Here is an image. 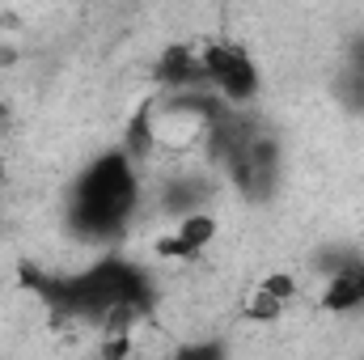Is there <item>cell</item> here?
Here are the masks:
<instances>
[{"label": "cell", "mask_w": 364, "mask_h": 360, "mask_svg": "<svg viewBox=\"0 0 364 360\" xmlns=\"http://www.w3.org/2000/svg\"><path fill=\"white\" fill-rule=\"evenodd\" d=\"M279 170H284V157H279L275 136H267V132H259L246 149H237V153L225 162V174L233 179V186H237L246 199H259V203L275 195Z\"/></svg>", "instance_id": "277c9868"}, {"label": "cell", "mask_w": 364, "mask_h": 360, "mask_svg": "<svg viewBox=\"0 0 364 360\" xmlns=\"http://www.w3.org/2000/svg\"><path fill=\"white\" fill-rule=\"evenodd\" d=\"M284 305H288V301H279L275 292H267V288L259 284V288L246 297V318H250V322H275V318H284Z\"/></svg>", "instance_id": "9c48e42d"}, {"label": "cell", "mask_w": 364, "mask_h": 360, "mask_svg": "<svg viewBox=\"0 0 364 360\" xmlns=\"http://www.w3.org/2000/svg\"><path fill=\"white\" fill-rule=\"evenodd\" d=\"M263 288H267V292H275L279 301H292V297H296V280H292L288 271H275V275H267V280H263Z\"/></svg>", "instance_id": "30bf717a"}, {"label": "cell", "mask_w": 364, "mask_h": 360, "mask_svg": "<svg viewBox=\"0 0 364 360\" xmlns=\"http://www.w3.org/2000/svg\"><path fill=\"white\" fill-rule=\"evenodd\" d=\"M322 309L326 314H352V309H364V259L356 255L352 263L331 271L326 288H322Z\"/></svg>", "instance_id": "52a82bcc"}, {"label": "cell", "mask_w": 364, "mask_h": 360, "mask_svg": "<svg viewBox=\"0 0 364 360\" xmlns=\"http://www.w3.org/2000/svg\"><path fill=\"white\" fill-rule=\"evenodd\" d=\"M9 119H13V110H9V102H4V97H0V132H4V127H9Z\"/></svg>", "instance_id": "7c38bea8"}, {"label": "cell", "mask_w": 364, "mask_h": 360, "mask_svg": "<svg viewBox=\"0 0 364 360\" xmlns=\"http://www.w3.org/2000/svg\"><path fill=\"white\" fill-rule=\"evenodd\" d=\"M43 292L60 309L106 322L110 331H127L123 322H132L136 314H144L153 305V280L144 275V268H136L127 259H97L68 280H47Z\"/></svg>", "instance_id": "6da1fadb"}, {"label": "cell", "mask_w": 364, "mask_h": 360, "mask_svg": "<svg viewBox=\"0 0 364 360\" xmlns=\"http://www.w3.org/2000/svg\"><path fill=\"white\" fill-rule=\"evenodd\" d=\"M136 208H140L136 157L127 149H110V153H97L90 166L81 170V179L73 182L68 225L81 238H90V242H106V238L127 229Z\"/></svg>", "instance_id": "7a4b0ae2"}, {"label": "cell", "mask_w": 364, "mask_h": 360, "mask_svg": "<svg viewBox=\"0 0 364 360\" xmlns=\"http://www.w3.org/2000/svg\"><path fill=\"white\" fill-rule=\"evenodd\" d=\"M203 55V73H208V90H216L229 106H250L263 90V73L250 55L246 43L237 38H212L199 47Z\"/></svg>", "instance_id": "3957f363"}, {"label": "cell", "mask_w": 364, "mask_h": 360, "mask_svg": "<svg viewBox=\"0 0 364 360\" xmlns=\"http://www.w3.org/2000/svg\"><path fill=\"white\" fill-rule=\"evenodd\" d=\"M157 81L166 90H203L208 85V73H203V55L199 47H186V43H174L161 51L157 60Z\"/></svg>", "instance_id": "8992f818"}, {"label": "cell", "mask_w": 364, "mask_h": 360, "mask_svg": "<svg viewBox=\"0 0 364 360\" xmlns=\"http://www.w3.org/2000/svg\"><path fill=\"white\" fill-rule=\"evenodd\" d=\"M212 242H216V216L195 208V212L178 216V225L157 242V255H161V259H195V255H203Z\"/></svg>", "instance_id": "5b68a950"}, {"label": "cell", "mask_w": 364, "mask_h": 360, "mask_svg": "<svg viewBox=\"0 0 364 360\" xmlns=\"http://www.w3.org/2000/svg\"><path fill=\"white\" fill-rule=\"evenodd\" d=\"M182 356H220V344H199V348H182Z\"/></svg>", "instance_id": "8fae6325"}, {"label": "cell", "mask_w": 364, "mask_h": 360, "mask_svg": "<svg viewBox=\"0 0 364 360\" xmlns=\"http://www.w3.org/2000/svg\"><path fill=\"white\" fill-rule=\"evenodd\" d=\"M208 191H203V182L195 179H174L166 186V208L174 212V216H186V212H195V203L203 199Z\"/></svg>", "instance_id": "ba28073f"}]
</instances>
